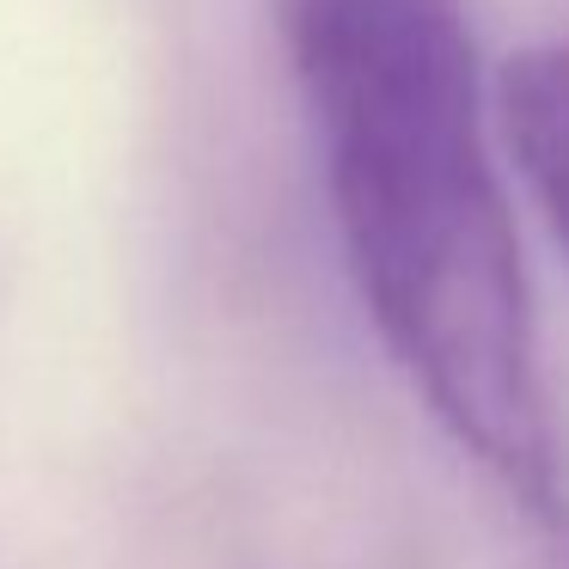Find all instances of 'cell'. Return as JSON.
Masks as SVG:
<instances>
[{"mask_svg":"<svg viewBox=\"0 0 569 569\" xmlns=\"http://www.w3.org/2000/svg\"><path fill=\"white\" fill-rule=\"evenodd\" d=\"M496 117L532 202L569 251V43H532L508 56L496 80Z\"/></svg>","mask_w":569,"mask_h":569,"instance_id":"2","label":"cell"},{"mask_svg":"<svg viewBox=\"0 0 569 569\" xmlns=\"http://www.w3.org/2000/svg\"><path fill=\"white\" fill-rule=\"evenodd\" d=\"M337 239L380 343L453 447L563 515L532 288L483 141L466 0H276Z\"/></svg>","mask_w":569,"mask_h":569,"instance_id":"1","label":"cell"}]
</instances>
